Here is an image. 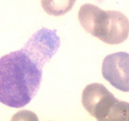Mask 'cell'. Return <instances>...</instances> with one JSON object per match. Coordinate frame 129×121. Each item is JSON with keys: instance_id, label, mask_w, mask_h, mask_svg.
<instances>
[{"instance_id": "1", "label": "cell", "mask_w": 129, "mask_h": 121, "mask_svg": "<svg viewBox=\"0 0 129 121\" xmlns=\"http://www.w3.org/2000/svg\"><path fill=\"white\" fill-rule=\"evenodd\" d=\"M60 46L57 30L42 28L21 49L1 57L0 102L16 108L28 104L40 89L43 68Z\"/></svg>"}, {"instance_id": "5", "label": "cell", "mask_w": 129, "mask_h": 121, "mask_svg": "<svg viewBox=\"0 0 129 121\" xmlns=\"http://www.w3.org/2000/svg\"><path fill=\"white\" fill-rule=\"evenodd\" d=\"M76 0H41L42 7L48 15L59 16L72 10Z\"/></svg>"}, {"instance_id": "2", "label": "cell", "mask_w": 129, "mask_h": 121, "mask_svg": "<svg viewBox=\"0 0 129 121\" xmlns=\"http://www.w3.org/2000/svg\"><path fill=\"white\" fill-rule=\"evenodd\" d=\"M78 19L85 31L106 44H119L128 38L129 20L118 11H105L86 3L79 9Z\"/></svg>"}, {"instance_id": "3", "label": "cell", "mask_w": 129, "mask_h": 121, "mask_svg": "<svg viewBox=\"0 0 129 121\" xmlns=\"http://www.w3.org/2000/svg\"><path fill=\"white\" fill-rule=\"evenodd\" d=\"M82 104L99 121H129V103L116 98L103 84H88L82 93Z\"/></svg>"}, {"instance_id": "4", "label": "cell", "mask_w": 129, "mask_h": 121, "mask_svg": "<svg viewBox=\"0 0 129 121\" xmlns=\"http://www.w3.org/2000/svg\"><path fill=\"white\" fill-rule=\"evenodd\" d=\"M102 75L111 85L129 92V54L118 52L107 55L102 64Z\"/></svg>"}]
</instances>
